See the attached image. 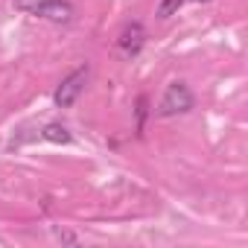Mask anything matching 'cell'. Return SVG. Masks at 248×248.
Masks as SVG:
<instances>
[{
	"label": "cell",
	"mask_w": 248,
	"mask_h": 248,
	"mask_svg": "<svg viewBox=\"0 0 248 248\" xmlns=\"http://www.w3.org/2000/svg\"><path fill=\"white\" fill-rule=\"evenodd\" d=\"M15 9L50 24H70L76 15L70 0H15Z\"/></svg>",
	"instance_id": "6da1fadb"
},
{
	"label": "cell",
	"mask_w": 248,
	"mask_h": 248,
	"mask_svg": "<svg viewBox=\"0 0 248 248\" xmlns=\"http://www.w3.org/2000/svg\"><path fill=\"white\" fill-rule=\"evenodd\" d=\"M193 108H196V96H193L190 85L181 82V79H175V82H170L164 88V96H161L155 114L158 117H178V114H187Z\"/></svg>",
	"instance_id": "7a4b0ae2"
},
{
	"label": "cell",
	"mask_w": 248,
	"mask_h": 248,
	"mask_svg": "<svg viewBox=\"0 0 248 248\" xmlns=\"http://www.w3.org/2000/svg\"><path fill=\"white\" fill-rule=\"evenodd\" d=\"M88 76H91V67H88V64H82V67L70 70V73L62 79V85L56 88V93H53V102H56L59 108H73V105H76V99L85 93Z\"/></svg>",
	"instance_id": "3957f363"
},
{
	"label": "cell",
	"mask_w": 248,
	"mask_h": 248,
	"mask_svg": "<svg viewBox=\"0 0 248 248\" xmlns=\"http://www.w3.org/2000/svg\"><path fill=\"white\" fill-rule=\"evenodd\" d=\"M143 44H146V27H143L140 21H129L126 27L117 32V38H114V47H117V53H120L123 59L140 56Z\"/></svg>",
	"instance_id": "277c9868"
},
{
	"label": "cell",
	"mask_w": 248,
	"mask_h": 248,
	"mask_svg": "<svg viewBox=\"0 0 248 248\" xmlns=\"http://www.w3.org/2000/svg\"><path fill=\"white\" fill-rule=\"evenodd\" d=\"M41 138H44V140H50V143H62V146L73 143V135L62 126V123H47V126L41 129Z\"/></svg>",
	"instance_id": "5b68a950"
},
{
	"label": "cell",
	"mask_w": 248,
	"mask_h": 248,
	"mask_svg": "<svg viewBox=\"0 0 248 248\" xmlns=\"http://www.w3.org/2000/svg\"><path fill=\"white\" fill-rule=\"evenodd\" d=\"M181 6H184V0H161L158 9H155V15H158L161 21H167V18H172Z\"/></svg>",
	"instance_id": "8992f818"
},
{
	"label": "cell",
	"mask_w": 248,
	"mask_h": 248,
	"mask_svg": "<svg viewBox=\"0 0 248 248\" xmlns=\"http://www.w3.org/2000/svg\"><path fill=\"white\" fill-rule=\"evenodd\" d=\"M53 233H56V239H62V242H67V245H76V242H79V236H76L73 231H64V228H53Z\"/></svg>",
	"instance_id": "52a82bcc"
},
{
	"label": "cell",
	"mask_w": 248,
	"mask_h": 248,
	"mask_svg": "<svg viewBox=\"0 0 248 248\" xmlns=\"http://www.w3.org/2000/svg\"><path fill=\"white\" fill-rule=\"evenodd\" d=\"M143 123H146V96L138 99V132H143Z\"/></svg>",
	"instance_id": "ba28073f"
},
{
	"label": "cell",
	"mask_w": 248,
	"mask_h": 248,
	"mask_svg": "<svg viewBox=\"0 0 248 248\" xmlns=\"http://www.w3.org/2000/svg\"><path fill=\"white\" fill-rule=\"evenodd\" d=\"M196 3H210V0H196Z\"/></svg>",
	"instance_id": "9c48e42d"
}]
</instances>
